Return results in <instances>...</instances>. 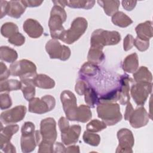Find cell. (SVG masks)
<instances>
[{
  "mask_svg": "<svg viewBox=\"0 0 153 153\" xmlns=\"http://www.w3.org/2000/svg\"><path fill=\"white\" fill-rule=\"evenodd\" d=\"M81 127L79 125L70 126L66 130L61 132V139L65 145L74 144L78 140Z\"/></svg>",
  "mask_w": 153,
  "mask_h": 153,
  "instance_id": "obj_17",
  "label": "cell"
},
{
  "mask_svg": "<svg viewBox=\"0 0 153 153\" xmlns=\"http://www.w3.org/2000/svg\"><path fill=\"white\" fill-rule=\"evenodd\" d=\"M133 80L127 74H124L120 76L118 85V101L123 105L130 102L129 91Z\"/></svg>",
  "mask_w": 153,
  "mask_h": 153,
  "instance_id": "obj_13",
  "label": "cell"
},
{
  "mask_svg": "<svg viewBox=\"0 0 153 153\" xmlns=\"http://www.w3.org/2000/svg\"><path fill=\"white\" fill-rule=\"evenodd\" d=\"M17 32H19L18 26L11 22H7L3 24L1 28V35L5 38H9Z\"/></svg>",
  "mask_w": 153,
  "mask_h": 153,
  "instance_id": "obj_34",
  "label": "cell"
},
{
  "mask_svg": "<svg viewBox=\"0 0 153 153\" xmlns=\"http://www.w3.org/2000/svg\"><path fill=\"white\" fill-rule=\"evenodd\" d=\"M22 88V82L17 79H10L0 81V91H11L20 90Z\"/></svg>",
  "mask_w": 153,
  "mask_h": 153,
  "instance_id": "obj_30",
  "label": "cell"
},
{
  "mask_svg": "<svg viewBox=\"0 0 153 153\" xmlns=\"http://www.w3.org/2000/svg\"><path fill=\"white\" fill-rule=\"evenodd\" d=\"M152 23L151 21H146L139 24L135 27L137 37L140 39L149 41L153 35Z\"/></svg>",
  "mask_w": 153,
  "mask_h": 153,
  "instance_id": "obj_18",
  "label": "cell"
},
{
  "mask_svg": "<svg viewBox=\"0 0 153 153\" xmlns=\"http://www.w3.org/2000/svg\"><path fill=\"white\" fill-rule=\"evenodd\" d=\"M23 29L27 35L32 38L40 37L44 32V29L41 24L37 20L33 19L26 20L23 23Z\"/></svg>",
  "mask_w": 153,
  "mask_h": 153,
  "instance_id": "obj_16",
  "label": "cell"
},
{
  "mask_svg": "<svg viewBox=\"0 0 153 153\" xmlns=\"http://www.w3.org/2000/svg\"><path fill=\"white\" fill-rule=\"evenodd\" d=\"M22 82L21 90L23 96L27 101L30 100L35 95V85L33 79H24L20 80Z\"/></svg>",
  "mask_w": 153,
  "mask_h": 153,
  "instance_id": "obj_23",
  "label": "cell"
},
{
  "mask_svg": "<svg viewBox=\"0 0 153 153\" xmlns=\"http://www.w3.org/2000/svg\"><path fill=\"white\" fill-rule=\"evenodd\" d=\"M1 5V14L0 18L2 19L4 16L7 14L8 11V1H0Z\"/></svg>",
  "mask_w": 153,
  "mask_h": 153,
  "instance_id": "obj_49",
  "label": "cell"
},
{
  "mask_svg": "<svg viewBox=\"0 0 153 153\" xmlns=\"http://www.w3.org/2000/svg\"><path fill=\"white\" fill-rule=\"evenodd\" d=\"M152 90V82H136L131 85L130 93L135 103L143 106Z\"/></svg>",
  "mask_w": 153,
  "mask_h": 153,
  "instance_id": "obj_9",
  "label": "cell"
},
{
  "mask_svg": "<svg viewBox=\"0 0 153 153\" xmlns=\"http://www.w3.org/2000/svg\"><path fill=\"white\" fill-rule=\"evenodd\" d=\"M54 144L41 141L39 144L38 152H54Z\"/></svg>",
  "mask_w": 153,
  "mask_h": 153,
  "instance_id": "obj_42",
  "label": "cell"
},
{
  "mask_svg": "<svg viewBox=\"0 0 153 153\" xmlns=\"http://www.w3.org/2000/svg\"><path fill=\"white\" fill-rule=\"evenodd\" d=\"M134 80L136 82H152V75L151 72L145 66H141L133 74Z\"/></svg>",
  "mask_w": 153,
  "mask_h": 153,
  "instance_id": "obj_25",
  "label": "cell"
},
{
  "mask_svg": "<svg viewBox=\"0 0 153 153\" xmlns=\"http://www.w3.org/2000/svg\"><path fill=\"white\" fill-rule=\"evenodd\" d=\"M123 7L127 11H131L137 4L136 1H123L121 2Z\"/></svg>",
  "mask_w": 153,
  "mask_h": 153,
  "instance_id": "obj_46",
  "label": "cell"
},
{
  "mask_svg": "<svg viewBox=\"0 0 153 153\" xmlns=\"http://www.w3.org/2000/svg\"><path fill=\"white\" fill-rule=\"evenodd\" d=\"M133 45H134L140 51H145L149 48V41H144L136 37L134 39Z\"/></svg>",
  "mask_w": 153,
  "mask_h": 153,
  "instance_id": "obj_39",
  "label": "cell"
},
{
  "mask_svg": "<svg viewBox=\"0 0 153 153\" xmlns=\"http://www.w3.org/2000/svg\"><path fill=\"white\" fill-rule=\"evenodd\" d=\"M42 140V136L39 130H35L32 134L22 135L20 145L23 152H30L33 151Z\"/></svg>",
  "mask_w": 153,
  "mask_h": 153,
  "instance_id": "obj_14",
  "label": "cell"
},
{
  "mask_svg": "<svg viewBox=\"0 0 153 153\" xmlns=\"http://www.w3.org/2000/svg\"><path fill=\"white\" fill-rule=\"evenodd\" d=\"M23 3L26 7H36L41 5L43 2L42 1H35V0H29V1H22Z\"/></svg>",
  "mask_w": 153,
  "mask_h": 153,
  "instance_id": "obj_48",
  "label": "cell"
},
{
  "mask_svg": "<svg viewBox=\"0 0 153 153\" xmlns=\"http://www.w3.org/2000/svg\"><path fill=\"white\" fill-rule=\"evenodd\" d=\"M26 110L25 106L18 105L4 111L1 114V122L5 124H13L19 122L25 117Z\"/></svg>",
  "mask_w": 153,
  "mask_h": 153,
  "instance_id": "obj_11",
  "label": "cell"
},
{
  "mask_svg": "<svg viewBox=\"0 0 153 153\" xmlns=\"http://www.w3.org/2000/svg\"><path fill=\"white\" fill-rule=\"evenodd\" d=\"M60 100L66 118L70 121H76L78 107L75 94L69 90H64L60 94Z\"/></svg>",
  "mask_w": 153,
  "mask_h": 153,
  "instance_id": "obj_7",
  "label": "cell"
},
{
  "mask_svg": "<svg viewBox=\"0 0 153 153\" xmlns=\"http://www.w3.org/2000/svg\"><path fill=\"white\" fill-rule=\"evenodd\" d=\"M112 22L121 27H126L133 23V20L122 11H117L112 16Z\"/></svg>",
  "mask_w": 153,
  "mask_h": 153,
  "instance_id": "obj_27",
  "label": "cell"
},
{
  "mask_svg": "<svg viewBox=\"0 0 153 153\" xmlns=\"http://www.w3.org/2000/svg\"><path fill=\"white\" fill-rule=\"evenodd\" d=\"M0 148L5 152H16L15 146L10 142L0 146Z\"/></svg>",
  "mask_w": 153,
  "mask_h": 153,
  "instance_id": "obj_47",
  "label": "cell"
},
{
  "mask_svg": "<svg viewBox=\"0 0 153 153\" xmlns=\"http://www.w3.org/2000/svg\"><path fill=\"white\" fill-rule=\"evenodd\" d=\"M65 152H79V147L78 145H72L65 149Z\"/></svg>",
  "mask_w": 153,
  "mask_h": 153,
  "instance_id": "obj_52",
  "label": "cell"
},
{
  "mask_svg": "<svg viewBox=\"0 0 153 153\" xmlns=\"http://www.w3.org/2000/svg\"><path fill=\"white\" fill-rule=\"evenodd\" d=\"M82 139L85 143L93 146H98L100 142V137L99 134L87 130L84 132Z\"/></svg>",
  "mask_w": 153,
  "mask_h": 153,
  "instance_id": "obj_35",
  "label": "cell"
},
{
  "mask_svg": "<svg viewBox=\"0 0 153 153\" xmlns=\"http://www.w3.org/2000/svg\"><path fill=\"white\" fill-rule=\"evenodd\" d=\"M100 71V70L96 64L88 61L81 66L79 74L81 79L86 81L88 78L97 75Z\"/></svg>",
  "mask_w": 153,
  "mask_h": 153,
  "instance_id": "obj_19",
  "label": "cell"
},
{
  "mask_svg": "<svg viewBox=\"0 0 153 153\" xmlns=\"http://www.w3.org/2000/svg\"><path fill=\"white\" fill-rule=\"evenodd\" d=\"M40 133L43 142L54 143L57 134L56 123L54 118L48 117L42 120L40 123Z\"/></svg>",
  "mask_w": 153,
  "mask_h": 153,
  "instance_id": "obj_10",
  "label": "cell"
},
{
  "mask_svg": "<svg viewBox=\"0 0 153 153\" xmlns=\"http://www.w3.org/2000/svg\"><path fill=\"white\" fill-rule=\"evenodd\" d=\"M58 124H59V128H60V130L61 132H63V131L66 130L70 127L69 123L68 121V119L63 117H62L59 119Z\"/></svg>",
  "mask_w": 153,
  "mask_h": 153,
  "instance_id": "obj_45",
  "label": "cell"
},
{
  "mask_svg": "<svg viewBox=\"0 0 153 153\" xmlns=\"http://www.w3.org/2000/svg\"><path fill=\"white\" fill-rule=\"evenodd\" d=\"M91 117L92 113L88 106L81 105L78 107L76 121L81 123H86L91 120Z\"/></svg>",
  "mask_w": 153,
  "mask_h": 153,
  "instance_id": "obj_31",
  "label": "cell"
},
{
  "mask_svg": "<svg viewBox=\"0 0 153 153\" xmlns=\"http://www.w3.org/2000/svg\"><path fill=\"white\" fill-rule=\"evenodd\" d=\"M87 26L88 22L85 18L77 17L72 22L71 27L62 33L59 39L68 44H73L84 33Z\"/></svg>",
  "mask_w": 153,
  "mask_h": 153,
  "instance_id": "obj_4",
  "label": "cell"
},
{
  "mask_svg": "<svg viewBox=\"0 0 153 153\" xmlns=\"http://www.w3.org/2000/svg\"><path fill=\"white\" fill-rule=\"evenodd\" d=\"M8 41L16 46H21L25 42V37L20 32H17L8 39Z\"/></svg>",
  "mask_w": 153,
  "mask_h": 153,
  "instance_id": "obj_37",
  "label": "cell"
},
{
  "mask_svg": "<svg viewBox=\"0 0 153 153\" xmlns=\"http://www.w3.org/2000/svg\"><path fill=\"white\" fill-rule=\"evenodd\" d=\"M149 120V115L142 106L134 109L129 117L131 126L135 128H138L146 126Z\"/></svg>",
  "mask_w": 153,
  "mask_h": 153,
  "instance_id": "obj_15",
  "label": "cell"
},
{
  "mask_svg": "<svg viewBox=\"0 0 153 153\" xmlns=\"http://www.w3.org/2000/svg\"><path fill=\"white\" fill-rule=\"evenodd\" d=\"M29 102V111L38 114L48 112L53 110L56 105V100L51 95L44 96L41 99L33 97Z\"/></svg>",
  "mask_w": 153,
  "mask_h": 153,
  "instance_id": "obj_6",
  "label": "cell"
},
{
  "mask_svg": "<svg viewBox=\"0 0 153 153\" xmlns=\"http://www.w3.org/2000/svg\"><path fill=\"white\" fill-rule=\"evenodd\" d=\"M119 145L116 152H133L132 147L134 143L132 132L127 128H121L117 132Z\"/></svg>",
  "mask_w": 153,
  "mask_h": 153,
  "instance_id": "obj_12",
  "label": "cell"
},
{
  "mask_svg": "<svg viewBox=\"0 0 153 153\" xmlns=\"http://www.w3.org/2000/svg\"><path fill=\"white\" fill-rule=\"evenodd\" d=\"M10 75L11 73L10 69H8L7 66L1 62L0 63V81L6 80Z\"/></svg>",
  "mask_w": 153,
  "mask_h": 153,
  "instance_id": "obj_43",
  "label": "cell"
},
{
  "mask_svg": "<svg viewBox=\"0 0 153 153\" xmlns=\"http://www.w3.org/2000/svg\"><path fill=\"white\" fill-rule=\"evenodd\" d=\"M139 66V59L136 53L127 56L123 60L122 68L123 71L129 73L135 72Z\"/></svg>",
  "mask_w": 153,
  "mask_h": 153,
  "instance_id": "obj_22",
  "label": "cell"
},
{
  "mask_svg": "<svg viewBox=\"0 0 153 153\" xmlns=\"http://www.w3.org/2000/svg\"><path fill=\"white\" fill-rule=\"evenodd\" d=\"M97 112L98 117L107 126L115 125L123 118L120 106L115 102H99Z\"/></svg>",
  "mask_w": 153,
  "mask_h": 153,
  "instance_id": "obj_1",
  "label": "cell"
},
{
  "mask_svg": "<svg viewBox=\"0 0 153 153\" xmlns=\"http://www.w3.org/2000/svg\"><path fill=\"white\" fill-rule=\"evenodd\" d=\"M45 50L51 59L67 60L71 56V50L66 45H62L57 39L49 40L45 45Z\"/></svg>",
  "mask_w": 153,
  "mask_h": 153,
  "instance_id": "obj_8",
  "label": "cell"
},
{
  "mask_svg": "<svg viewBox=\"0 0 153 153\" xmlns=\"http://www.w3.org/2000/svg\"><path fill=\"white\" fill-rule=\"evenodd\" d=\"M1 128L0 133V146H2L5 143L10 142L11 137L13 134L18 131L19 127L17 124H10L2 128L1 122Z\"/></svg>",
  "mask_w": 153,
  "mask_h": 153,
  "instance_id": "obj_21",
  "label": "cell"
},
{
  "mask_svg": "<svg viewBox=\"0 0 153 153\" xmlns=\"http://www.w3.org/2000/svg\"><path fill=\"white\" fill-rule=\"evenodd\" d=\"M97 3L101 6L107 16H112L116 12L120 7L119 1H97Z\"/></svg>",
  "mask_w": 153,
  "mask_h": 153,
  "instance_id": "obj_29",
  "label": "cell"
},
{
  "mask_svg": "<svg viewBox=\"0 0 153 153\" xmlns=\"http://www.w3.org/2000/svg\"><path fill=\"white\" fill-rule=\"evenodd\" d=\"M104 59L105 54L103 53L102 50L97 48L90 47L87 56V60L88 62L97 65L100 63Z\"/></svg>",
  "mask_w": 153,
  "mask_h": 153,
  "instance_id": "obj_32",
  "label": "cell"
},
{
  "mask_svg": "<svg viewBox=\"0 0 153 153\" xmlns=\"http://www.w3.org/2000/svg\"><path fill=\"white\" fill-rule=\"evenodd\" d=\"M120 41L121 35L119 32L99 29L92 33L90 44L91 47L103 50L105 46L116 45Z\"/></svg>",
  "mask_w": 153,
  "mask_h": 153,
  "instance_id": "obj_3",
  "label": "cell"
},
{
  "mask_svg": "<svg viewBox=\"0 0 153 153\" xmlns=\"http://www.w3.org/2000/svg\"><path fill=\"white\" fill-rule=\"evenodd\" d=\"M133 110H134V109L132 106L131 103L130 102H128L127 103V106H126V111H125V113H124V119H125V120H126V121L128 120L129 117L131 115V114H132Z\"/></svg>",
  "mask_w": 153,
  "mask_h": 153,
  "instance_id": "obj_50",
  "label": "cell"
},
{
  "mask_svg": "<svg viewBox=\"0 0 153 153\" xmlns=\"http://www.w3.org/2000/svg\"><path fill=\"white\" fill-rule=\"evenodd\" d=\"M134 42V38L131 35L128 34L126 35L125 38L124 39V44H123V48L124 51H128L130 50L132 47L133 46Z\"/></svg>",
  "mask_w": 153,
  "mask_h": 153,
  "instance_id": "obj_44",
  "label": "cell"
},
{
  "mask_svg": "<svg viewBox=\"0 0 153 153\" xmlns=\"http://www.w3.org/2000/svg\"><path fill=\"white\" fill-rule=\"evenodd\" d=\"M66 148L60 142H56L54 144V152H65Z\"/></svg>",
  "mask_w": 153,
  "mask_h": 153,
  "instance_id": "obj_51",
  "label": "cell"
},
{
  "mask_svg": "<svg viewBox=\"0 0 153 153\" xmlns=\"http://www.w3.org/2000/svg\"><path fill=\"white\" fill-rule=\"evenodd\" d=\"M12 105V101L9 94L7 93L0 95V106L1 109L4 110L9 108Z\"/></svg>",
  "mask_w": 153,
  "mask_h": 153,
  "instance_id": "obj_38",
  "label": "cell"
},
{
  "mask_svg": "<svg viewBox=\"0 0 153 153\" xmlns=\"http://www.w3.org/2000/svg\"><path fill=\"white\" fill-rule=\"evenodd\" d=\"M95 1H66V5L72 8H84L89 10L93 7Z\"/></svg>",
  "mask_w": 153,
  "mask_h": 153,
  "instance_id": "obj_33",
  "label": "cell"
},
{
  "mask_svg": "<svg viewBox=\"0 0 153 153\" xmlns=\"http://www.w3.org/2000/svg\"><path fill=\"white\" fill-rule=\"evenodd\" d=\"M11 75L20 77V80L24 79H33L36 74V66L31 61L22 59L13 63L10 66Z\"/></svg>",
  "mask_w": 153,
  "mask_h": 153,
  "instance_id": "obj_5",
  "label": "cell"
},
{
  "mask_svg": "<svg viewBox=\"0 0 153 153\" xmlns=\"http://www.w3.org/2000/svg\"><path fill=\"white\" fill-rule=\"evenodd\" d=\"M67 14L62 7L54 5L51 8L48 20V27L53 39H59L62 33L65 31L62 24L66 21Z\"/></svg>",
  "mask_w": 153,
  "mask_h": 153,
  "instance_id": "obj_2",
  "label": "cell"
},
{
  "mask_svg": "<svg viewBox=\"0 0 153 153\" xmlns=\"http://www.w3.org/2000/svg\"><path fill=\"white\" fill-rule=\"evenodd\" d=\"M26 8V7L22 1H8L7 15L15 19H19L25 13Z\"/></svg>",
  "mask_w": 153,
  "mask_h": 153,
  "instance_id": "obj_20",
  "label": "cell"
},
{
  "mask_svg": "<svg viewBox=\"0 0 153 153\" xmlns=\"http://www.w3.org/2000/svg\"><path fill=\"white\" fill-rule=\"evenodd\" d=\"M17 51L7 46H1L0 48V59L8 63H14L17 59Z\"/></svg>",
  "mask_w": 153,
  "mask_h": 153,
  "instance_id": "obj_28",
  "label": "cell"
},
{
  "mask_svg": "<svg viewBox=\"0 0 153 153\" xmlns=\"http://www.w3.org/2000/svg\"><path fill=\"white\" fill-rule=\"evenodd\" d=\"M33 81L35 86L44 89H51L54 87L55 82L54 79L45 74H37Z\"/></svg>",
  "mask_w": 153,
  "mask_h": 153,
  "instance_id": "obj_24",
  "label": "cell"
},
{
  "mask_svg": "<svg viewBox=\"0 0 153 153\" xmlns=\"http://www.w3.org/2000/svg\"><path fill=\"white\" fill-rule=\"evenodd\" d=\"M35 125L30 121L25 122L22 127V135H28L35 132Z\"/></svg>",
  "mask_w": 153,
  "mask_h": 153,
  "instance_id": "obj_40",
  "label": "cell"
},
{
  "mask_svg": "<svg viewBox=\"0 0 153 153\" xmlns=\"http://www.w3.org/2000/svg\"><path fill=\"white\" fill-rule=\"evenodd\" d=\"M88 83L87 82V81L84 79H81L77 81V82L75 84V91L79 94V95H83L84 94L85 90L87 86L88 85Z\"/></svg>",
  "mask_w": 153,
  "mask_h": 153,
  "instance_id": "obj_41",
  "label": "cell"
},
{
  "mask_svg": "<svg viewBox=\"0 0 153 153\" xmlns=\"http://www.w3.org/2000/svg\"><path fill=\"white\" fill-rule=\"evenodd\" d=\"M85 102L90 108H94L99 103L98 94L96 90L90 84L86 88L84 92Z\"/></svg>",
  "mask_w": 153,
  "mask_h": 153,
  "instance_id": "obj_26",
  "label": "cell"
},
{
  "mask_svg": "<svg viewBox=\"0 0 153 153\" xmlns=\"http://www.w3.org/2000/svg\"><path fill=\"white\" fill-rule=\"evenodd\" d=\"M107 125L103 122L98 120L91 121L86 126L87 130L90 132H99L106 128Z\"/></svg>",
  "mask_w": 153,
  "mask_h": 153,
  "instance_id": "obj_36",
  "label": "cell"
}]
</instances>
